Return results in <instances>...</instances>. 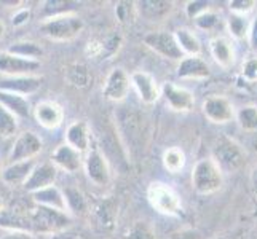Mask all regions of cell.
<instances>
[{"mask_svg":"<svg viewBox=\"0 0 257 239\" xmlns=\"http://www.w3.org/2000/svg\"><path fill=\"white\" fill-rule=\"evenodd\" d=\"M85 23L75 13L43 18L40 23V31L47 39L53 42H70L80 35Z\"/></svg>","mask_w":257,"mask_h":239,"instance_id":"1","label":"cell"},{"mask_svg":"<svg viewBox=\"0 0 257 239\" xmlns=\"http://www.w3.org/2000/svg\"><path fill=\"white\" fill-rule=\"evenodd\" d=\"M29 217L32 234H56L72 225V218L67 212L37 204L29 210Z\"/></svg>","mask_w":257,"mask_h":239,"instance_id":"2","label":"cell"},{"mask_svg":"<svg viewBox=\"0 0 257 239\" xmlns=\"http://www.w3.org/2000/svg\"><path fill=\"white\" fill-rule=\"evenodd\" d=\"M224 185V172L212 161V158H203L195 163L192 169V188L198 194H212Z\"/></svg>","mask_w":257,"mask_h":239,"instance_id":"3","label":"cell"},{"mask_svg":"<svg viewBox=\"0 0 257 239\" xmlns=\"http://www.w3.org/2000/svg\"><path fill=\"white\" fill-rule=\"evenodd\" d=\"M212 161L224 174L238 172L246 164V153L240 144H236L233 139L222 136L217 139L212 148Z\"/></svg>","mask_w":257,"mask_h":239,"instance_id":"4","label":"cell"},{"mask_svg":"<svg viewBox=\"0 0 257 239\" xmlns=\"http://www.w3.org/2000/svg\"><path fill=\"white\" fill-rule=\"evenodd\" d=\"M147 199L158 214L176 217L182 212V201L176 190L163 182H152L147 187Z\"/></svg>","mask_w":257,"mask_h":239,"instance_id":"5","label":"cell"},{"mask_svg":"<svg viewBox=\"0 0 257 239\" xmlns=\"http://www.w3.org/2000/svg\"><path fill=\"white\" fill-rule=\"evenodd\" d=\"M130 107H123L121 110L115 112V123H117V128H118V132H120V139L125 148L133 150L138 148L141 150L144 145L143 142V132H144V128H143V120L141 117L136 113V112H130L128 110Z\"/></svg>","mask_w":257,"mask_h":239,"instance_id":"6","label":"cell"},{"mask_svg":"<svg viewBox=\"0 0 257 239\" xmlns=\"http://www.w3.org/2000/svg\"><path fill=\"white\" fill-rule=\"evenodd\" d=\"M144 45L152 50L154 53H157L158 56H162L165 59H170V61H181L185 58L184 53L181 51L179 45H177L176 37H174V32H166V31H154V32H149L144 35Z\"/></svg>","mask_w":257,"mask_h":239,"instance_id":"7","label":"cell"},{"mask_svg":"<svg viewBox=\"0 0 257 239\" xmlns=\"http://www.w3.org/2000/svg\"><path fill=\"white\" fill-rule=\"evenodd\" d=\"M83 169L88 179L94 185H97V187H107L112 180L107 158L96 147L90 148V152L83 156Z\"/></svg>","mask_w":257,"mask_h":239,"instance_id":"8","label":"cell"},{"mask_svg":"<svg viewBox=\"0 0 257 239\" xmlns=\"http://www.w3.org/2000/svg\"><path fill=\"white\" fill-rule=\"evenodd\" d=\"M203 115L214 125H227L235 118V107L225 96H209L201 105Z\"/></svg>","mask_w":257,"mask_h":239,"instance_id":"9","label":"cell"},{"mask_svg":"<svg viewBox=\"0 0 257 239\" xmlns=\"http://www.w3.org/2000/svg\"><path fill=\"white\" fill-rule=\"evenodd\" d=\"M121 45H123L121 35L109 32L88 42L85 47V55L90 59H110L120 51Z\"/></svg>","mask_w":257,"mask_h":239,"instance_id":"10","label":"cell"},{"mask_svg":"<svg viewBox=\"0 0 257 239\" xmlns=\"http://www.w3.org/2000/svg\"><path fill=\"white\" fill-rule=\"evenodd\" d=\"M162 97L165 99L168 109L173 112L185 113L195 107V96L190 90L179 86L173 82H165L162 85Z\"/></svg>","mask_w":257,"mask_h":239,"instance_id":"11","label":"cell"},{"mask_svg":"<svg viewBox=\"0 0 257 239\" xmlns=\"http://www.w3.org/2000/svg\"><path fill=\"white\" fill-rule=\"evenodd\" d=\"M42 140L37 134H34L31 131L21 132L16 137L15 144L8 153V161L10 163H20V161H29L34 159L42 152Z\"/></svg>","mask_w":257,"mask_h":239,"instance_id":"12","label":"cell"},{"mask_svg":"<svg viewBox=\"0 0 257 239\" xmlns=\"http://www.w3.org/2000/svg\"><path fill=\"white\" fill-rule=\"evenodd\" d=\"M131 86L135 88L138 97L146 105H154L162 97V86L158 85L154 75L144 70H136L131 75Z\"/></svg>","mask_w":257,"mask_h":239,"instance_id":"13","label":"cell"},{"mask_svg":"<svg viewBox=\"0 0 257 239\" xmlns=\"http://www.w3.org/2000/svg\"><path fill=\"white\" fill-rule=\"evenodd\" d=\"M131 88V77L125 72L123 69L117 67L110 70L102 86V94L105 99L112 102H123L130 94Z\"/></svg>","mask_w":257,"mask_h":239,"instance_id":"14","label":"cell"},{"mask_svg":"<svg viewBox=\"0 0 257 239\" xmlns=\"http://www.w3.org/2000/svg\"><path fill=\"white\" fill-rule=\"evenodd\" d=\"M91 215L99 229L107 233L113 231L118 222V201L113 196H107L97 201L96 206L93 207Z\"/></svg>","mask_w":257,"mask_h":239,"instance_id":"15","label":"cell"},{"mask_svg":"<svg viewBox=\"0 0 257 239\" xmlns=\"http://www.w3.org/2000/svg\"><path fill=\"white\" fill-rule=\"evenodd\" d=\"M40 69V61H31L20 56L10 55L8 51L0 53V74L12 77H26L32 75L35 70Z\"/></svg>","mask_w":257,"mask_h":239,"instance_id":"16","label":"cell"},{"mask_svg":"<svg viewBox=\"0 0 257 239\" xmlns=\"http://www.w3.org/2000/svg\"><path fill=\"white\" fill-rule=\"evenodd\" d=\"M34 117L45 129H56L64 121V110L56 101H40L34 107Z\"/></svg>","mask_w":257,"mask_h":239,"instance_id":"17","label":"cell"},{"mask_svg":"<svg viewBox=\"0 0 257 239\" xmlns=\"http://www.w3.org/2000/svg\"><path fill=\"white\" fill-rule=\"evenodd\" d=\"M135 4L138 15L150 23L166 20L174 10V2H171V0H139Z\"/></svg>","mask_w":257,"mask_h":239,"instance_id":"18","label":"cell"},{"mask_svg":"<svg viewBox=\"0 0 257 239\" xmlns=\"http://www.w3.org/2000/svg\"><path fill=\"white\" fill-rule=\"evenodd\" d=\"M56 177H58V167L55 164L40 163L34 167V171L29 175L28 182L24 183V188L32 194L39 190H43L47 187H51V185H55Z\"/></svg>","mask_w":257,"mask_h":239,"instance_id":"19","label":"cell"},{"mask_svg":"<svg viewBox=\"0 0 257 239\" xmlns=\"http://www.w3.org/2000/svg\"><path fill=\"white\" fill-rule=\"evenodd\" d=\"M51 163L61 171H64L67 174H74L80 167H83V155L70 145L63 144L53 152Z\"/></svg>","mask_w":257,"mask_h":239,"instance_id":"20","label":"cell"},{"mask_svg":"<svg viewBox=\"0 0 257 239\" xmlns=\"http://www.w3.org/2000/svg\"><path fill=\"white\" fill-rule=\"evenodd\" d=\"M209 53L214 63L222 69H230L235 64V47L233 42L224 35H217L209 40Z\"/></svg>","mask_w":257,"mask_h":239,"instance_id":"21","label":"cell"},{"mask_svg":"<svg viewBox=\"0 0 257 239\" xmlns=\"http://www.w3.org/2000/svg\"><path fill=\"white\" fill-rule=\"evenodd\" d=\"M66 144L75 148L82 155L90 152L91 145V132L86 121H74L70 123L66 131Z\"/></svg>","mask_w":257,"mask_h":239,"instance_id":"22","label":"cell"},{"mask_svg":"<svg viewBox=\"0 0 257 239\" xmlns=\"http://www.w3.org/2000/svg\"><path fill=\"white\" fill-rule=\"evenodd\" d=\"M209 75L211 69L201 56H185L177 64V77L182 80H205Z\"/></svg>","mask_w":257,"mask_h":239,"instance_id":"23","label":"cell"},{"mask_svg":"<svg viewBox=\"0 0 257 239\" xmlns=\"http://www.w3.org/2000/svg\"><path fill=\"white\" fill-rule=\"evenodd\" d=\"M37 166V163L34 159L29 161H20V163H10L8 166L4 167L2 171V182L10 185V187H16V185H24L28 182L29 175L32 174L34 167Z\"/></svg>","mask_w":257,"mask_h":239,"instance_id":"24","label":"cell"},{"mask_svg":"<svg viewBox=\"0 0 257 239\" xmlns=\"http://www.w3.org/2000/svg\"><path fill=\"white\" fill-rule=\"evenodd\" d=\"M0 228L8 229V231H31V217L29 210L24 212L16 207H8L0 212Z\"/></svg>","mask_w":257,"mask_h":239,"instance_id":"25","label":"cell"},{"mask_svg":"<svg viewBox=\"0 0 257 239\" xmlns=\"http://www.w3.org/2000/svg\"><path fill=\"white\" fill-rule=\"evenodd\" d=\"M32 201L37 206H45L50 209H56L61 212H67V204H66V196L64 191L58 188L56 185H51L43 190H39L32 193ZM69 214V212H67Z\"/></svg>","mask_w":257,"mask_h":239,"instance_id":"26","label":"cell"},{"mask_svg":"<svg viewBox=\"0 0 257 239\" xmlns=\"http://www.w3.org/2000/svg\"><path fill=\"white\" fill-rule=\"evenodd\" d=\"M42 86V78L34 77V75H26V77H12L0 82V90L16 93L21 96H29L35 91H39Z\"/></svg>","mask_w":257,"mask_h":239,"instance_id":"27","label":"cell"},{"mask_svg":"<svg viewBox=\"0 0 257 239\" xmlns=\"http://www.w3.org/2000/svg\"><path fill=\"white\" fill-rule=\"evenodd\" d=\"M0 105L13 113L16 118H28L31 115V104L28 97L21 94L0 90Z\"/></svg>","mask_w":257,"mask_h":239,"instance_id":"28","label":"cell"},{"mask_svg":"<svg viewBox=\"0 0 257 239\" xmlns=\"http://www.w3.org/2000/svg\"><path fill=\"white\" fill-rule=\"evenodd\" d=\"M174 37L181 51L184 53V56H201L203 51L201 42L193 31L187 28H181L174 32Z\"/></svg>","mask_w":257,"mask_h":239,"instance_id":"29","label":"cell"},{"mask_svg":"<svg viewBox=\"0 0 257 239\" xmlns=\"http://www.w3.org/2000/svg\"><path fill=\"white\" fill-rule=\"evenodd\" d=\"M225 26H227L230 37L233 40H238V42L247 40V34H249V28H251V20L247 16L230 13V16L225 20Z\"/></svg>","mask_w":257,"mask_h":239,"instance_id":"30","label":"cell"},{"mask_svg":"<svg viewBox=\"0 0 257 239\" xmlns=\"http://www.w3.org/2000/svg\"><path fill=\"white\" fill-rule=\"evenodd\" d=\"M10 55H15V56H20V58H24V59H31V61H40V58L43 56V50L40 45L34 42H16L13 45L7 50Z\"/></svg>","mask_w":257,"mask_h":239,"instance_id":"31","label":"cell"},{"mask_svg":"<svg viewBox=\"0 0 257 239\" xmlns=\"http://www.w3.org/2000/svg\"><path fill=\"white\" fill-rule=\"evenodd\" d=\"M64 77L67 82L75 88H86L93 80L90 70H88L83 64H72V66L66 67Z\"/></svg>","mask_w":257,"mask_h":239,"instance_id":"32","label":"cell"},{"mask_svg":"<svg viewBox=\"0 0 257 239\" xmlns=\"http://www.w3.org/2000/svg\"><path fill=\"white\" fill-rule=\"evenodd\" d=\"M64 196H66V204H67V212H72V214H85L88 210V202L85 194L75 188V187H67L63 190Z\"/></svg>","mask_w":257,"mask_h":239,"instance_id":"33","label":"cell"},{"mask_svg":"<svg viewBox=\"0 0 257 239\" xmlns=\"http://www.w3.org/2000/svg\"><path fill=\"white\" fill-rule=\"evenodd\" d=\"M162 161L168 172H171V174L181 172L185 166V153L179 147H171L163 152Z\"/></svg>","mask_w":257,"mask_h":239,"instance_id":"34","label":"cell"},{"mask_svg":"<svg viewBox=\"0 0 257 239\" xmlns=\"http://www.w3.org/2000/svg\"><path fill=\"white\" fill-rule=\"evenodd\" d=\"M235 120L243 131L246 132H257V107L255 105H244L238 109Z\"/></svg>","mask_w":257,"mask_h":239,"instance_id":"35","label":"cell"},{"mask_svg":"<svg viewBox=\"0 0 257 239\" xmlns=\"http://www.w3.org/2000/svg\"><path fill=\"white\" fill-rule=\"evenodd\" d=\"M75 7H78V4L69 2V0H47V2H43V13H45V18L67 15L74 13Z\"/></svg>","mask_w":257,"mask_h":239,"instance_id":"36","label":"cell"},{"mask_svg":"<svg viewBox=\"0 0 257 239\" xmlns=\"http://www.w3.org/2000/svg\"><path fill=\"white\" fill-rule=\"evenodd\" d=\"M123 239H157V234L150 223L144 220H136L123 234Z\"/></svg>","mask_w":257,"mask_h":239,"instance_id":"37","label":"cell"},{"mask_svg":"<svg viewBox=\"0 0 257 239\" xmlns=\"http://www.w3.org/2000/svg\"><path fill=\"white\" fill-rule=\"evenodd\" d=\"M18 131V118L0 105V136L13 137Z\"/></svg>","mask_w":257,"mask_h":239,"instance_id":"38","label":"cell"},{"mask_svg":"<svg viewBox=\"0 0 257 239\" xmlns=\"http://www.w3.org/2000/svg\"><path fill=\"white\" fill-rule=\"evenodd\" d=\"M136 4L135 2H118L115 5V16L120 24H131L136 18Z\"/></svg>","mask_w":257,"mask_h":239,"instance_id":"39","label":"cell"},{"mask_svg":"<svg viewBox=\"0 0 257 239\" xmlns=\"http://www.w3.org/2000/svg\"><path fill=\"white\" fill-rule=\"evenodd\" d=\"M195 26H197V29L200 31H205V32H211V31H214L219 23H220V16L216 13V12H206V13H203L201 16H198L197 20H193Z\"/></svg>","mask_w":257,"mask_h":239,"instance_id":"40","label":"cell"},{"mask_svg":"<svg viewBox=\"0 0 257 239\" xmlns=\"http://www.w3.org/2000/svg\"><path fill=\"white\" fill-rule=\"evenodd\" d=\"M209 10H212L211 4L205 2V0H189V2L185 4V15H187L192 21L197 20L198 16H201L203 13H206Z\"/></svg>","mask_w":257,"mask_h":239,"instance_id":"41","label":"cell"},{"mask_svg":"<svg viewBox=\"0 0 257 239\" xmlns=\"http://www.w3.org/2000/svg\"><path fill=\"white\" fill-rule=\"evenodd\" d=\"M227 5H228L230 13L247 16L249 13L254 12L257 2H255V0H232V2H228Z\"/></svg>","mask_w":257,"mask_h":239,"instance_id":"42","label":"cell"},{"mask_svg":"<svg viewBox=\"0 0 257 239\" xmlns=\"http://www.w3.org/2000/svg\"><path fill=\"white\" fill-rule=\"evenodd\" d=\"M241 77L249 83L257 82V56L247 58L241 66Z\"/></svg>","mask_w":257,"mask_h":239,"instance_id":"43","label":"cell"},{"mask_svg":"<svg viewBox=\"0 0 257 239\" xmlns=\"http://www.w3.org/2000/svg\"><path fill=\"white\" fill-rule=\"evenodd\" d=\"M247 42H249L251 50L255 53L257 56V16L254 20H251V28H249V34H247Z\"/></svg>","mask_w":257,"mask_h":239,"instance_id":"44","label":"cell"},{"mask_svg":"<svg viewBox=\"0 0 257 239\" xmlns=\"http://www.w3.org/2000/svg\"><path fill=\"white\" fill-rule=\"evenodd\" d=\"M29 18H31V12L28 10V8H23V10L20 12H16L12 18V24L13 26H23L29 21Z\"/></svg>","mask_w":257,"mask_h":239,"instance_id":"45","label":"cell"},{"mask_svg":"<svg viewBox=\"0 0 257 239\" xmlns=\"http://www.w3.org/2000/svg\"><path fill=\"white\" fill-rule=\"evenodd\" d=\"M168 239H200V234L195 229H179V231H174Z\"/></svg>","mask_w":257,"mask_h":239,"instance_id":"46","label":"cell"},{"mask_svg":"<svg viewBox=\"0 0 257 239\" xmlns=\"http://www.w3.org/2000/svg\"><path fill=\"white\" fill-rule=\"evenodd\" d=\"M0 239H37V237H35L32 233H26V231H8Z\"/></svg>","mask_w":257,"mask_h":239,"instance_id":"47","label":"cell"},{"mask_svg":"<svg viewBox=\"0 0 257 239\" xmlns=\"http://www.w3.org/2000/svg\"><path fill=\"white\" fill-rule=\"evenodd\" d=\"M252 187H254V190L257 193V167L254 169V174H252Z\"/></svg>","mask_w":257,"mask_h":239,"instance_id":"48","label":"cell"},{"mask_svg":"<svg viewBox=\"0 0 257 239\" xmlns=\"http://www.w3.org/2000/svg\"><path fill=\"white\" fill-rule=\"evenodd\" d=\"M4 32H5V26H4V23L0 21V39L4 37Z\"/></svg>","mask_w":257,"mask_h":239,"instance_id":"49","label":"cell"},{"mask_svg":"<svg viewBox=\"0 0 257 239\" xmlns=\"http://www.w3.org/2000/svg\"><path fill=\"white\" fill-rule=\"evenodd\" d=\"M214 239H235L233 236H217V237H214Z\"/></svg>","mask_w":257,"mask_h":239,"instance_id":"50","label":"cell"},{"mask_svg":"<svg viewBox=\"0 0 257 239\" xmlns=\"http://www.w3.org/2000/svg\"><path fill=\"white\" fill-rule=\"evenodd\" d=\"M4 210V201H2V198H0V212Z\"/></svg>","mask_w":257,"mask_h":239,"instance_id":"51","label":"cell"},{"mask_svg":"<svg viewBox=\"0 0 257 239\" xmlns=\"http://www.w3.org/2000/svg\"><path fill=\"white\" fill-rule=\"evenodd\" d=\"M2 171H4V167H2V163H0V177H2Z\"/></svg>","mask_w":257,"mask_h":239,"instance_id":"52","label":"cell"},{"mask_svg":"<svg viewBox=\"0 0 257 239\" xmlns=\"http://www.w3.org/2000/svg\"><path fill=\"white\" fill-rule=\"evenodd\" d=\"M255 107H257V104H255Z\"/></svg>","mask_w":257,"mask_h":239,"instance_id":"53","label":"cell"}]
</instances>
